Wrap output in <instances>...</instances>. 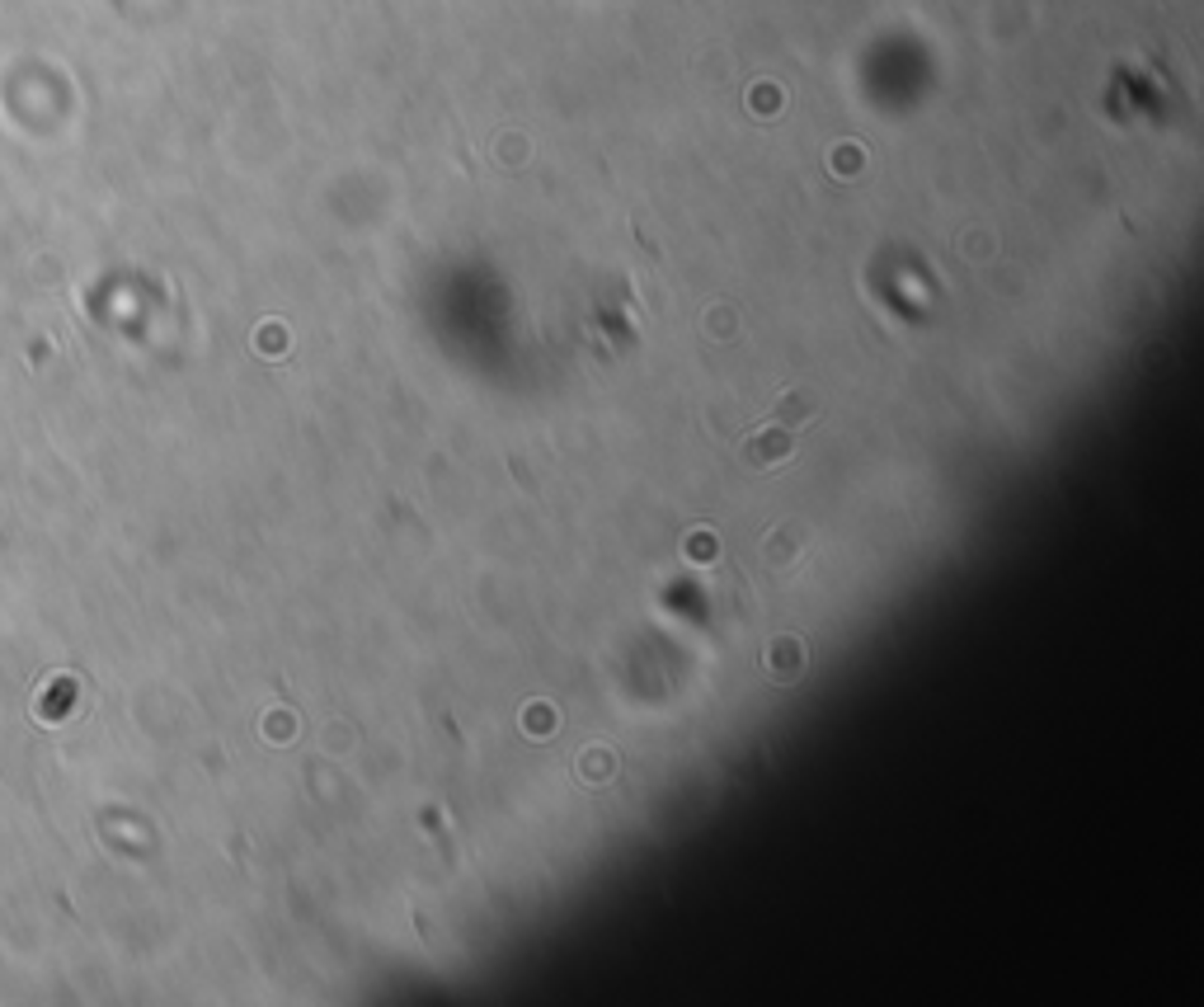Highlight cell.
Listing matches in <instances>:
<instances>
[{
  "instance_id": "obj_1",
  "label": "cell",
  "mask_w": 1204,
  "mask_h": 1007,
  "mask_svg": "<svg viewBox=\"0 0 1204 1007\" xmlns=\"http://www.w3.org/2000/svg\"><path fill=\"white\" fill-rule=\"evenodd\" d=\"M790 452H795V429H785V424H767V429H757L753 438H743L739 462H743L748 471H771V466H781Z\"/></svg>"
},
{
  "instance_id": "obj_2",
  "label": "cell",
  "mask_w": 1204,
  "mask_h": 1007,
  "mask_svg": "<svg viewBox=\"0 0 1204 1007\" xmlns=\"http://www.w3.org/2000/svg\"><path fill=\"white\" fill-rule=\"evenodd\" d=\"M767 659H771V674H776V679H795L800 668H805V649H800V640H785V635L771 640V654H767Z\"/></svg>"
},
{
  "instance_id": "obj_3",
  "label": "cell",
  "mask_w": 1204,
  "mask_h": 1007,
  "mask_svg": "<svg viewBox=\"0 0 1204 1007\" xmlns=\"http://www.w3.org/2000/svg\"><path fill=\"white\" fill-rule=\"evenodd\" d=\"M815 415V401L810 396H800V391H790V396H781L776 401V410H771V424H785V429H795V424H805Z\"/></svg>"
},
{
  "instance_id": "obj_4",
  "label": "cell",
  "mask_w": 1204,
  "mask_h": 1007,
  "mask_svg": "<svg viewBox=\"0 0 1204 1007\" xmlns=\"http://www.w3.org/2000/svg\"><path fill=\"white\" fill-rule=\"evenodd\" d=\"M795 551H800V532L776 527L771 542H767V560H771V565H785V560H795Z\"/></svg>"
},
{
  "instance_id": "obj_5",
  "label": "cell",
  "mask_w": 1204,
  "mask_h": 1007,
  "mask_svg": "<svg viewBox=\"0 0 1204 1007\" xmlns=\"http://www.w3.org/2000/svg\"><path fill=\"white\" fill-rule=\"evenodd\" d=\"M584 772H588V777H607V772H612V754H598V749L584 754Z\"/></svg>"
}]
</instances>
